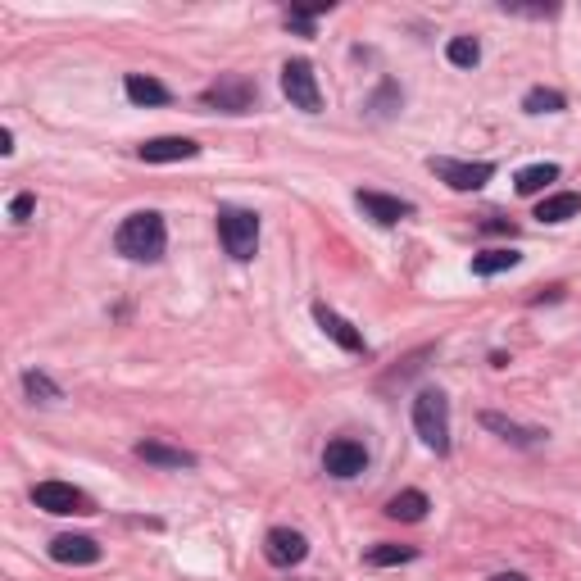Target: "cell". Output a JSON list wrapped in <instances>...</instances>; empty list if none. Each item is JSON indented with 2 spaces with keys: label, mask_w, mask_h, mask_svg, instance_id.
Instances as JSON below:
<instances>
[{
  "label": "cell",
  "mask_w": 581,
  "mask_h": 581,
  "mask_svg": "<svg viewBox=\"0 0 581 581\" xmlns=\"http://www.w3.org/2000/svg\"><path fill=\"white\" fill-rule=\"evenodd\" d=\"M200 146L191 137H155V141H141L137 159L146 164H182V159H196Z\"/></svg>",
  "instance_id": "obj_11"
},
{
  "label": "cell",
  "mask_w": 581,
  "mask_h": 581,
  "mask_svg": "<svg viewBox=\"0 0 581 581\" xmlns=\"http://www.w3.org/2000/svg\"><path fill=\"white\" fill-rule=\"evenodd\" d=\"M50 559H55V563H73V568H87V563H100V545L91 541V536L64 532V536H55V541H50Z\"/></svg>",
  "instance_id": "obj_12"
},
{
  "label": "cell",
  "mask_w": 581,
  "mask_h": 581,
  "mask_svg": "<svg viewBox=\"0 0 581 581\" xmlns=\"http://www.w3.org/2000/svg\"><path fill=\"white\" fill-rule=\"evenodd\" d=\"M0 155H14V132L10 128L0 132Z\"/></svg>",
  "instance_id": "obj_26"
},
{
  "label": "cell",
  "mask_w": 581,
  "mask_h": 581,
  "mask_svg": "<svg viewBox=\"0 0 581 581\" xmlns=\"http://www.w3.org/2000/svg\"><path fill=\"white\" fill-rule=\"evenodd\" d=\"M364 468H368V450L359 441H350V436H336V441L323 450V473L327 477L350 482V477H359Z\"/></svg>",
  "instance_id": "obj_8"
},
{
  "label": "cell",
  "mask_w": 581,
  "mask_h": 581,
  "mask_svg": "<svg viewBox=\"0 0 581 581\" xmlns=\"http://www.w3.org/2000/svg\"><path fill=\"white\" fill-rule=\"evenodd\" d=\"M518 250L500 246V250H482V255H473V273L477 277H495V273H509V268H518Z\"/></svg>",
  "instance_id": "obj_20"
},
{
  "label": "cell",
  "mask_w": 581,
  "mask_h": 581,
  "mask_svg": "<svg viewBox=\"0 0 581 581\" xmlns=\"http://www.w3.org/2000/svg\"><path fill=\"white\" fill-rule=\"evenodd\" d=\"M23 391H28L37 404H55V400H60V386L50 382L46 373H37V368H32V373H23Z\"/></svg>",
  "instance_id": "obj_24"
},
{
  "label": "cell",
  "mask_w": 581,
  "mask_h": 581,
  "mask_svg": "<svg viewBox=\"0 0 581 581\" xmlns=\"http://www.w3.org/2000/svg\"><path fill=\"white\" fill-rule=\"evenodd\" d=\"M522 109H527V114H563V109H568V96L554 87H532L522 96Z\"/></svg>",
  "instance_id": "obj_21"
},
{
  "label": "cell",
  "mask_w": 581,
  "mask_h": 581,
  "mask_svg": "<svg viewBox=\"0 0 581 581\" xmlns=\"http://www.w3.org/2000/svg\"><path fill=\"white\" fill-rule=\"evenodd\" d=\"M581 214V196L577 191H559V196H545L541 205H536V218L541 223H568V218Z\"/></svg>",
  "instance_id": "obj_17"
},
{
  "label": "cell",
  "mask_w": 581,
  "mask_h": 581,
  "mask_svg": "<svg viewBox=\"0 0 581 581\" xmlns=\"http://www.w3.org/2000/svg\"><path fill=\"white\" fill-rule=\"evenodd\" d=\"M305 554H309L305 532H291V527H273V532L264 536V559L273 563V568H296V563H305Z\"/></svg>",
  "instance_id": "obj_9"
},
{
  "label": "cell",
  "mask_w": 581,
  "mask_h": 581,
  "mask_svg": "<svg viewBox=\"0 0 581 581\" xmlns=\"http://www.w3.org/2000/svg\"><path fill=\"white\" fill-rule=\"evenodd\" d=\"M550 182H559V164H532L513 178V191H518V196H541Z\"/></svg>",
  "instance_id": "obj_18"
},
{
  "label": "cell",
  "mask_w": 581,
  "mask_h": 581,
  "mask_svg": "<svg viewBox=\"0 0 581 581\" xmlns=\"http://www.w3.org/2000/svg\"><path fill=\"white\" fill-rule=\"evenodd\" d=\"M427 509H432V504H427L423 491H400L386 500V518H395V522H423Z\"/></svg>",
  "instance_id": "obj_16"
},
{
  "label": "cell",
  "mask_w": 581,
  "mask_h": 581,
  "mask_svg": "<svg viewBox=\"0 0 581 581\" xmlns=\"http://www.w3.org/2000/svg\"><path fill=\"white\" fill-rule=\"evenodd\" d=\"M32 205H37V200H32V196H14V205H10V218H14V223H28Z\"/></svg>",
  "instance_id": "obj_25"
},
{
  "label": "cell",
  "mask_w": 581,
  "mask_h": 581,
  "mask_svg": "<svg viewBox=\"0 0 581 581\" xmlns=\"http://www.w3.org/2000/svg\"><path fill=\"white\" fill-rule=\"evenodd\" d=\"M427 168H432V173H436V178H441L450 191H482L486 182L495 178V164H486V159L468 164V159H445V155H432V159H427Z\"/></svg>",
  "instance_id": "obj_5"
},
{
  "label": "cell",
  "mask_w": 581,
  "mask_h": 581,
  "mask_svg": "<svg viewBox=\"0 0 581 581\" xmlns=\"http://www.w3.org/2000/svg\"><path fill=\"white\" fill-rule=\"evenodd\" d=\"M314 323L323 327V332L332 336V341L341 345V350H350V355H359V350H364V336L355 332V323H345V318L336 314V309H327V305H314Z\"/></svg>",
  "instance_id": "obj_14"
},
{
  "label": "cell",
  "mask_w": 581,
  "mask_h": 581,
  "mask_svg": "<svg viewBox=\"0 0 581 581\" xmlns=\"http://www.w3.org/2000/svg\"><path fill=\"white\" fill-rule=\"evenodd\" d=\"M218 241H223V250L237 259V264L255 259V250H259V218L250 214V209L218 205Z\"/></svg>",
  "instance_id": "obj_3"
},
{
  "label": "cell",
  "mask_w": 581,
  "mask_h": 581,
  "mask_svg": "<svg viewBox=\"0 0 581 581\" xmlns=\"http://www.w3.org/2000/svg\"><path fill=\"white\" fill-rule=\"evenodd\" d=\"M137 459L155 463V468H196V454L182 450V445H164L155 441V436H146V441H137Z\"/></svg>",
  "instance_id": "obj_13"
},
{
  "label": "cell",
  "mask_w": 581,
  "mask_h": 581,
  "mask_svg": "<svg viewBox=\"0 0 581 581\" xmlns=\"http://www.w3.org/2000/svg\"><path fill=\"white\" fill-rule=\"evenodd\" d=\"M282 96L291 100L305 114H318L323 109V91H318V73L309 60H286L282 64Z\"/></svg>",
  "instance_id": "obj_6"
},
{
  "label": "cell",
  "mask_w": 581,
  "mask_h": 581,
  "mask_svg": "<svg viewBox=\"0 0 581 581\" xmlns=\"http://www.w3.org/2000/svg\"><path fill=\"white\" fill-rule=\"evenodd\" d=\"M200 105L205 109H223V114H250L259 105V87L241 73H223L209 91H200Z\"/></svg>",
  "instance_id": "obj_4"
},
{
  "label": "cell",
  "mask_w": 581,
  "mask_h": 581,
  "mask_svg": "<svg viewBox=\"0 0 581 581\" xmlns=\"http://www.w3.org/2000/svg\"><path fill=\"white\" fill-rule=\"evenodd\" d=\"M32 504L46 513H96L91 495L78 491V486H69V482H37L32 486Z\"/></svg>",
  "instance_id": "obj_7"
},
{
  "label": "cell",
  "mask_w": 581,
  "mask_h": 581,
  "mask_svg": "<svg viewBox=\"0 0 581 581\" xmlns=\"http://www.w3.org/2000/svg\"><path fill=\"white\" fill-rule=\"evenodd\" d=\"M123 91H128L132 105H168V100H173L164 82L146 78V73H128V78H123Z\"/></svg>",
  "instance_id": "obj_15"
},
{
  "label": "cell",
  "mask_w": 581,
  "mask_h": 581,
  "mask_svg": "<svg viewBox=\"0 0 581 581\" xmlns=\"http://www.w3.org/2000/svg\"><path fill=\"white\" fill-rule=\"evenodd\" d=\"M445 60H450L454 69H477V60H482V46H477V37H454L450 46H445Z\"/></svg>",
  "instance_id": "obj_23"
},
{
  "label": "cell",
  "mask_w": 581,
  "mask_h": 581,
  "mask_svg": "<svg viewBox=\"0 0 581 581\" xmlns=\"http://www.w3.org/2000/svg\"><path fill=\"white\" fill-rule=\"evenodd\" d=\"M482 427L500 432L504 441H513V445H536V441H545V432H541V427H518V423H509V418H504V414H482Z\"/></svg>",
  "instance_id": "obj_19"
},
{
  "label": "cell",
  "mask_w": 581,
  "mask_h": 581,
  "mask_svg": "<svg viewBox=\"0 0 581 581\" xmlns=\"http://www.w3.org/2000/svg\"><path fill=\"white\" fill-rule=\"evenodd\" d=\"M355 205L364 209V214L373 218L377 227H395V223H404V218L414 214V205H409V200H400V196H382V191H359Z\"/></svg>",
  "instance_id": "obj_10"
},
{
  "label": "cell",
  "mask_w": 581,
  "mask_h": 581,
  "mask_svg": "<svg viewBox=\"0 0 581 581\" xmlns=\"http://www.w3.org/2000/svg\"><path fill=\"white\" fill-rule=\"evenodd\" d=\"M164 246H168V227H164V214H155V209L128 214L119 223V232H114V250L123 259H132V264H155V259H164Z\"/></svg>",
  "instance_id": "obj_1"
},
{
  "label": "cell",
  "mask_w": 581,
  "mask_h": 581,
  "mask_svg": "<svg viewBox=\"0 0 581 581\" xmlns=\"http://www.w3.org/2000/svg\"><path fill=\"white\" fill-rule=\"evenodd\" d=\"M418 550L414 545H373V550L364 554L368 568H395V563H414Z\"/></svg>",
  "instance_id": "obj_22"
},
{
  "label": "cell",
  "mask_w": 581,
  "mask_h": 581,
  "mask_svg": "<svg viewBox=\"0 0 581 581\" xmlns=\"http://www.w3.org/2000/svg\"><path fill=\"white\" fill-rule=\"evenodd\" d=\"M414 432L423 436L427 450L450 454V400H445V391L427 386L414 395Z\"/></svg>",
  "instance_id": "obj_2"
},
{
  "label": "cell",
  "mask_w": 581,
  "mask_h": 581,
  "mask_svg": "<svg viewBox=\"0 0 581 581\" xmlns=\"http://www.w3.org/2000/svg\"><path fill=\"white\" fill-rule=\"evenodd\" d=\"M491 581H527V577H522V572H495Z\"/></svg>",
  "instance_id": "obj_27"
}]
</instances>
